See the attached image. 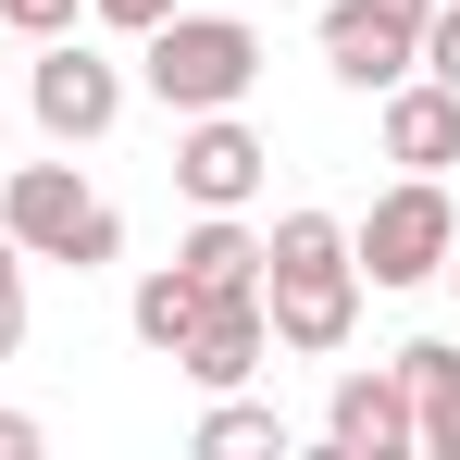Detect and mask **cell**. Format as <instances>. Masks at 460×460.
Listing matches in <instances>:
<instances>
[{
    "label": "cell",
    "instance_id": "obj_1",
    "mask_svg": "<svg viewBox=\"0 0 460 460\" xmlns=\"http://www.w3.org/2000/svg\"><path fill=\"white\" fill-rule=\"evenodd\" d=\"M261 323L299 361H336L361 336V261H349L336 212H274V236H261Z\"/></svg>",
    "mask_w": 460,
    "mask_h": 460
},
{
    "label": "cell",
    "instance_id": "obj_2",
    "mask_svg": "<svg viewBox=\"0 0 460 460\" xmlns=\"http://www.w3.org/2000/svg\"><path fill=\"white\" fill-rule=\"evenodd\" d=\"M0 236L25 261H63V274H112L125 261V212L75 162H0Z\"/></svg>",
    "mask_w": 460,
    "mask_h": 460
},
{
    "label": "cell",
    "instance_id": "obj_3",
    "mask_svg": "<svg viewBox=\"0 0 460 460\" xmlns=\"http://www.w3.org/2000/svg\"><path fill=\"white\" fill-rule=\"evenodd\" d=\"M249 75H261V25H249V13H187V0H174L150 38H137V87H150L174 125H187V112H236Z\"/></svg>",
    "mask_w": 460,
    "mask_h": 460
},
{
    "label": "cell",
    "instance_id": "obj_4",
    "mask_svg": "<svg viewBox=\"0 0 460 460\" xmlns=\"http://www.w3.org/2000/svg\"><path fill=\"white\" fill-rule=\"evenodd\" d=\"M448 249H460V212H448V187H436V174H398L374 212L349 225L361 287H436V274H448Z\"/></svg>",
    "mask_w": 460,
    "mask_h": 460
},
{
    "label": "cell",
    "instance_id": "obj_5",
    "mask_svg": "<svg viewBox=\"0 0 460 460\" xmlns=\"http://www.w3.org/2000/svg\"><path fill=\"white\" fill-rule=\"evenodd\" d=\"M423 13L436 0H323V25H311V50H323V75L336 87H398L411 63H423Z\"/></svg>",
    "mask_w": 460,
    "mask_h": 460
},
{
    "label": "cell",
    "instance_id": "obj_6",
    "mask_svg": "<svg viewBox=\"0 0 460 460\" xmlns=\"http://www.w3.org/2000/svg\"><path fill=\"white\" fill-rule=\"evenodd\" d=\"M25 112H38L63 150H87V137L125 125V63L87 50V38H38V63H25Z\"/></svg>",
    "mask_w": 460,
    "mask_h": 460
},
{
    "label": "cell",
    "instance_id": "obj_7",
    "mask_svg": "<svg viewBox=\"0 0 460 460\" xmlns=\"http://www.w3.org/2000/svg\"><path fill=\"white\" fill-rule=\"evenodd\" d=\"M261 174H274L261 125H236V112H187V137H174V187H187L199 212H249Z\"/></svg>",
    "mask_w": 460,
    "mask_h": 460
},
{
    "label": "cell",
    "instance_id": "obj_8",
    "mask_svg": "<svg viewBox=\"0 0 460 460\" xmlns=\"http://www.w3.org/2000/svg\"><path fill=\"white\" fill-rule=\"evenodd\" d=\"M323 448L336 460H398L411 448V385H398V361H349V374L323 385Z\"/></svg>",
    "mask_w": 460,
    "mask_h": 460
},
{
    "label": "cell",
    "instance_id": "obj_9",
    "mask_svg": "<svg viewBox=\"0 0 460 460\" xmlns=\"http://www.w3.org/2000/svg\"><path fill=\"white\" fill-rule=\"evenodd\" d=\"M261 361H274V323H261V287H225V299L199 311V336L174 349V374H187V385H212V398H225V385H249Z\"/></svg>",
    "mask_w": 460,
    "mask_h": 460
},
{
    "label": "cell",
    "instance_id": "obj_10",
    "mask_svg": "<svg viewBox=\"0 0 460 460\" xmlns=\"http://www.w3.org/2000/svg\"><path fill=\"white\" fill-rule=\"evenodd\" d=\"M374 125H385V162L398 174H448L460 162V87L398 75V87H374Z\"/></svg>",
    "mask_w": 460,
    "mask_h": 460
},
{
    "label": "cell",
    "instance_id": "obj_11",
    "mask_svg": "<svg viewBox=\"0 0 460 460\" xmlns=\"http://www.w3.org/2000/svg\"><path fill=\"white\" fill-rule=\"evenodd\" d=\"M398 385H411V448L460 460V349L448 336H411L398 349Z\"/></svg>",
    "mask_w": 460,
    "mask_h": 460
},
{
    "label": "cell",
    "instance_id": "obj_12",
    "mask_svg": "<svg viewBox=\"0 0 460 460\" xmlns=\"http://www.w3.org/2000/svg\"><path fill=\"white\" fill-rule=\"evenodd\" d=\"M174 274H187L199 299H225V287H261V236L236 225V212H199V225L174 236Z\"/></svg>",
    "mask_w": 460,
    "mask_h": 460
},
{
    "label": "cell",
    "instance_id": "obj_13",
    "mask_svg": "<svg viewBox=\"0 0 460 460\" xmlns=\"http://www.w3.org/2000/svg\"><path fill=\"white\" fill-rule=\"evenodd\" d=\"M199 287H187V274H174V261H150V274H137V287H125V323H137V349H150V361H174V349H187V336H199Z\"/></svg>",
    "mask_w": 460,
    "mask_h": 460
},
{
    "label": "cell",
    "instance_id": "obj_14",
    "mask_svg": "<svg viewBox=\"0 0 460 460\" xmlns=\"http://www.w3.org/2000/svg\"><path fill=\"white\" fill-rule=\"evenodd\" d=\"M287 448V423H274V411H261V398H212V411H199V460H274Z\"/></svg>",
    "mask_w": 460,
    "mask_h": 460
},
{
    "label": "cell",
    "instance_id": "obj_15",
    "mask_svg": "<svg viewBox=\"0 0 460 460\" xmlns=\"http://www.w3.org/2000/svg\"><path fill=\"white\" fill-rule=\"evenodd\" d=\"M411 75L460 87V0H436V13H423V63H411Z\"/></svg>",
    "mask_w": 460,
    "mask_h": 460
},
{
    "label": "cell",
    "instance_id": "obj_16",
    "mask_svg": "<svg viewBox=\"0 0 460 460\" xmlns=\"http://www.w3.org/2000/svg\"><path fill=\"white\" fill-rule=\"evenodd\" d=\"M75 13H87V0H0L13 38H75Z\"/></svg>",
    "mask_w": 460,
    "mask_h": 460
},
{
    "label": "cell",
    "instance_id": "obj_17",
    "mask_svg": "<svg viewBox=\"0 0 460 460\" xmlns=\"http://www.w3.org/2000/svg\"><path fill=\"white\" fill-rule=\"evenodd\" d=\"M25 349V249H0V361Z\"/></svg>",
    "mask_w": 460,
    "mask_h": 460
},
{
    "label": "cell",
    "instance_id": "obj_18",
    "mask_svg": "<svg viewBox=\"0 0 460 460\" xmlns=\"http://www.w3.org/2000/svg\"><path fill=\"white\" fill-rule=\"evenodd\" d=\"M87 13H100V25H125V38H150V25L174 13V0H87Z\"/></svg>",
    "mask_w": 460,
    "mask_h": 460
},
{
    "label": "cell",
    "instance_id": "obj_19",
    "mask_svg": "<svg viewBox=\"0 0 460 460\" xmlns=\"http://www.w3.org/2000/svg\"><path fill=\"white\" fill-rule=\"evenodd\" d=\"M0 460H38V423L25 411H0Z\"/></svg>",
    "mask_w": 460,
    "mask_h": 460
},
{
    "label": "cell",
    "instance_id": "obj_20",
    "mask_svg": "<svg viewBox=\"0 0 460 460\" xmlns=\"http://www.w3.org/2000/svg\"><path fill=\"white\" fill-rule=\"evenodd\" d=\"M0 162H13V125H0Z\"/></svg>",
    "mask_w": 460,
    "mask_h": 460
},
{
    "label": "cell",
    "instance_id": "obj_21",
    "mask_svg": "<svg viewBox=\"0 0 460 460\" xmlns=\"http://www.w3.org/2000/svg\"><path fill=\"white\" fill-rule=\"evenodd\" d=\"M448 287H460V249H448Z\"/></svg>",
    "mask_w": 460,
    "mask_h": 460
}]
</instances>
